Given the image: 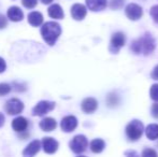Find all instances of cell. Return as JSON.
I'll return each instance as SVG.
<instances>
[{"label": "cell", "instance_id": "obj_1", "mask_svg": "<svg viewBox=\"0 0 158 157\" xmlns=\"http://www.w3.org/2000/svg\"><path fill=\"white\" fill-rule=\"evenodd\" d=\"M61 34V27L56 22H48L41 27V36L48 45H54Z\"/></svg>", "mask_w": 158, "mask_h": 157}, {"label": "cell", "instance_id": "obj_2", "mask_svg": "<svg viewBox=\"0 0 158 157\" xmlns=\"http://www.w3.org/2000/svg\"><path fill=\"white\" fill-rule=\"evenodd\" d=\"M130 48L135 53V54L142 53V54H144V55H148L154 51L155 40L150 34H145L140 39L133 41V43L131 44Z\"/></svg>", "mask_w": 158, "mask_h": 157}, {"label": "cell", "instance_id": "obj_3", "mask_svg": "<svg viewBox=\"0 0 158 157\" xmlns=\"http://www.w3.org/2000/svg\"><path fill=\"white\" fill-rule=\"evenodd\" d=\"M143 124L142 122L135 119V121L130 122L126 127V134L131 141H137L141 138L142 134H143Z\"/></svg>", "mask_w": 158, "mask_h": 157}, {"label": "cell", "instance_id": "obj_4", "mask_svg": "<svg viewBox=\"0 0 158 157\" xmlns=\"http://www.w3.org/2000/svg\"><path fill=\"white\" fill-rule=\"evenodd\" d=\"M88 145V141L86 139L85 136L83 134H77L75 136L72 140L70 141L69 143V147H70L71 151L74 152L75 154H81L83 153L84 151L86 150Z\"/></svg>", "mask_w": 158, "mask_h": 157}, {"label": "cell", "instance_id": "obj_5", "mask_svg": "<svg viewBox=\"0 0 158 157\" xmlns=\"http://www.w3.org/2000/svg\"><path fill=\"white\" fill-rule=\"evenodd\" d=\"M54 108H55V102H53V101H48V100L40 101L32 109V114L35 116H43L45 114H48L50 111L54 110Z\"/></svg>", "mask_w": 158, "mask_h": 157}, {"label": "cell", "instance_id": "obj_6", "mask_svg": "<svg viewBox=\"0 0 158 157\" xmlns=\"http://www.w3.org/2000/svg\"><path fill=\"white\" fill-rule=\"evenodd\" d=\"M24 109V105L19 99L17 98H12L10 100L6 101V105H4V110L6 111V113L10 115H16L19 114Z\"/></svg>", "mask_w": 158, "mask_h": 157}, {"label": "cell", "instance_id": "obj_7", "mask_svg": "<svg viewBox=\"0 0 158 157\" xmlns=\"http://www.w3.org/2000/svg\"><path fill=\"white\" fill-rule=\"evenodd\" d=\"M126 42V37L123 32H115L112 36L111 39V45H110V51L113 53H117L121 48H123L125 45Z\"/></svg>", "mask_w": 158, "mask_h": 157}, {"label": "cell", "instance_id": "obj_8", "mask_svg": "<svg viewBox=\"0 0 158 157\" xmlns=\"http://www.w3.org/2000/svg\"><path fill=\"white\" fill-rule=\"evenodd\" d=\"M126 15L131 21H138L143 15V10L140 6L135 3H130L126 6Z\"/></svg>", "mask_w": 158, "mask_h": 157}, {"label": "cell", "instance_id": "obj_9", "mask_svg": "<svg viewBox=\"0 0 158 157\" xmlns=\"http://www.w3.org/2000/svg\"><path fill=\"white\" fill-rule=\"evenodd\" d=\"M42 147H43V150L46 154H54L58 150L59 144L54 138L45 137L42 140Z\"/></svg>", "mask_w": 158, "mask_h": 157}, {"label": "cell", "instance_id": "obj_10", "mask_svg": "<svg viewBox=\"0 0 158 157\" xmlns=\"http://www.w3.org/2000/svg\"><path fill=\"white\" fill-rule=\"evenodd\" d=\"M60 127L64 132H71L77 127V119L72 115L66 116L60 123Z\"/></svg>", "mask_w": 158, "mask_h": 157}, {"label": "cell", "instance_id": "obj_11", "mask_svg": "<svg viewBox=\"0 0 158 157\" xmlns=\"http://www.w3.org/2000/svg\"><path fill=\"white\" fill-rule=\"evenodd\" d=\"M87 14V9L81 3H75L71 8V15L75 21H82Z\"/></svg>", "mask_w": 158, "mask_h": 157}, {"label": "cell", "instance_id": "obj_12", "mask_svg": "<svg viewBox=\"0 0 158 157\" xmlns=\"http://www.w3.org/2000/svg\"><path fill=\"white\" fill-rule=\"evenodd\" d=\"M41 149V142L39 140H33L26 147V149L23 151L24 157H35V154Z\"/></svg>", "mask_w": 158, "mask_h": 157}, {"label": "cell", "instance_id": "obj_13", "mask_svg": "<svg viewBox=\"0 0 158 157\" xmlns=\"http://www.w3.org/2000/svg\"><path fill=\"white\" fill-rule=\"evenodd\" d=\"M98 102L95 98H86L82 101V110H83L85 113H93L97 110Z\"/></svg>", "mask_w": 158, "mask_h": 157}, {"label": "cell", "instance_id": "obj_14", "mask_svg": "<svg viewBox=\"0 0 158 157\" xmlns=\"http://www.w3.org/2000/svg\"><path fill=\"white\" fill-rule=\"evenodd\" d=\"M28 127V121L25 118H22V116H19V118H14L12 121V128L17 132H22L25 131Z\"/></svg>", "mask_w": 158, "mask_h": 157}, {"label": "cell", "instance_id": "obj_15", "mask_svg": "<svg viewBox=\"0 0 158 157\" xmlns=\"http://www.w3.org/2000/svg\"><path fill=\"white\" fill-rule=\"evenodd\" d=\"M8 19L12 22H21L24 19V13L19 6H11L8 10Z\"/></svg>", "mask_w": 158, "mask_h": 157}, {"label": "cell", "instance_id": "obj_16", "mask_svg": "<svg viewBox=\"0 0 158 157\" xmlns=\"http://www.w3.org/2000/svg\"><path fill=\"white\" fill-rule=\"evenodd\" d=\"M86 6L90 11L98 12L106 9V0H86Z\"/></svg>", "mask_w": 158, "mask_h": 157}, {"label": "cell", "instance_id": "obj_17", "mask_svg": "<svg viewBox=\"0 0 158 157\" xmlns=\"http://www.w3.org/2000/svg\"><path fill=\"white\" fill-rule=\"evenodd\" d=\"M39 126L43 131H53L57 127V123L53 118H45L40 122Z\"/></svg>", "mask_w": 158, "mask_h": 157}, {"label": "cell", "instance_id": "obj_18", "mask_svg": "<svg viewBox=\"0 0 158 157\" xmlns=\"http://www.w3.org/2000/svg\"><path fill=\"white\" fill-rule=\"evenodd\" d=\"M48 13L52 19H64V11L59 4H52V6L48 8Z\"/></svg>", "mask_w": 158, "mask_h": 157}, {"label": "cell", "instance_id": "obj_19", "mask_svg": "<svg viewBox=\"0 0 158 157\" xmlns=\"http://www.w3.org/2000/svg\"><path fill=\"white\" fill-rule=\"evenodd\" d=\"M28 23L32 27H39L43 23V16L40 12H30L28 14Z\"/></svg>", "mask_w": 158, "mask_h": 157}, {"label": "cell", "instance_id": "obj_20", "mask_svg": "<svg viewBox=\"0 0 158 157\" xmlns=\"http://www.w3.org/2000/svg\"><path fill=\"white\" fill-rule=\"evenodd\" d=\"M104 147H106V143L102 139H95L90 143V150H92L93 153H101L104 150Z\"/></svg>", "mask_w": 158, "mask_h": 157}, {"label": "cell", "instance_id": "obj_21", "mask_svg": "<svg viewBox=\"0 0 158 157\" xmlns=\"http://www.w3.org/2000/svg\"><path fill=\"white\" fill-rule=\"evenodd\" d=\"M145 134L150 140H156L158 139V125L157 124H151L146 127Z\"/></svg>", "mask_w": 158, "mask_h": 157}, {"label": "cell", "instance_id": "obj_22", "mask_svg": "<svg viewBox=\"0 0 158 157\" xmlns=\"http://www.w3.org/2000/svg\"><path fill=\"white\" fill-rule=\"evenodd\" d=\"M151 98L155 101H158V84H154V85L151 87L150 90Z\"/></svg>", "mask_w": 158, "mask_h": 157}, {"label": "cell", "instance_id": "obj_23", "mask_svg": "<svg viewBox=\"0 0 158 157\" xmlns=\"http://www.w3.org/2000/svg\"><path fill=\"white\" fill-rule=\"evenodd\" d=\"M11 90V86L6 83H0V96H4V95L9 94Z\"/></svg>", "mask_w": 158, "mask_h": 157}, {"label": "cell", "instance_id": "obj_24", "mask_svg": "<svg viewBox=\"0 0 158 157\" xmlns=\"http://www.w3.org/2000/svg\"><path fill=\"white\" fill-rule=\"evenodd\" d=\"M125 0H111L110 6L111 9H114V10H117V9H121L123 6Z\"/></svg>", "mask_w": 158, "mask_h": 157}, {"label": "cell", "instance_id": "obj_25", "mask_svg": "<svg viewBox=\"0 0 158 157\" xmlns=\"http://www.w3.org/2000/svg\"><path fill=\"white\" fill-rule=\"evenodd\" d=\"M38 0H22V4L27 9H32L37 6Z\"/></svg>", "mask_w": 158, "mask_h": 157}, {"label": "cell", "instance_id": "obj_26", "mask_svg": "<svg viewBox=\"0 0 158 157\" xmlns=\"http://www.w3.org/2000/svg\"><path fill=\"white\" fill-rule=\"evenodd\" d=\"M142 157H158V155L153 149H145L142 153Z\"/></svg>", "mask_w": 158, "mask_h": 157}, {"label": "cell", "instance_id": "obj_27", "mask_svg": "<svg viewBox=\"0 0 158 157\" xmlns=\"http://www.w3.org/2000/svg\"><path fill=\"white\" fill-rule=\"evenodd\" d=\"M150 14H151V16L153 17L155 23H158V6H154L151 8Z\"/></svg>", "mask_w": 158, "mask_h": 157}, {"label": "cell", "instance_id": "obj_28", "mask_svg": "<svg viewBox=\"0 0 158 157\" xmlns=\"http://www.w3.org/2000/svg\"><path fill=\"white\" fill-rule=\"evenodd\" d=\"M8 25V21H6V17L4 15L0 14V29H3L4 27H6Z\"/></svg>", "mask_w": 158, "mask_h": 157}, {"label": "cell", "instance_id": "obj_29", "mask_svg": "<svg viewBox=\"0 0 158 157\" xmlns=\"http://www.w3.org/2000/svg\"><path fill=\"white\" fill-rule=\"evenodd\" d=\"M152 114L155 118H158V102L154 103L152 107Z\"/></svg>", "mask_w": 158, "mask_h": 157}, {"label": "cell", "instance_id": "obj_30", "mask_svg": "<svg viewBox=\"0 0 158 157\" xmlns=\"http://www.w3.org/2000/svg\"><path fill=\"white\" fill-rule=\"evenodd\" d=\"M6 61H4L3 58H1L0 57V73H2V72H4V70H6Z\"/></svg>", "mask_w": 158, "mask_h": 157}, {"label": "cell", "instance_id": "obj_31", "mask_svg": "<svg viewBox=\"0 0 158 157\" xmlns=\"http://www.w3.org/2000/svg\"><path fill=\"white\" fill-rule=\"evenodd\" d=\"M125 157H139V155L135 151H127L125 153Z\"/></svg>", "mask_w": 158, "mask_h": 157}, {"label": "cell", "instance_id": "obj_32", "mask_svg": "<svg viewBox=\"0 0 158 157\" xmlns=\"http://www.w3.org/2000/svg\"><path fill=\"white\" fill-rule=\"evenodd\" d=\"M152 78L154 80H158V65L154 68V70L152 71Z\"/></svg>", "mask_w": 158, "mask_h": 157}, {"label": "cell", "instance_id": "obj_33", "mask_svg": "<svg viewBox=\"0 0 158 157\" xmlns=\"http://www.w3.org/2000/svg\"><path fill=\"white\" fill-rule=\"evenodd\" d=\"M4 125V115L2 113H0V128Z\"/></svg>", "mask_w": 158, "mask_h": 157}, {"label": "cell", "instance_id": "obj_34", "mask_svg": "<svg viewBox=\"0 0 158 157\" xmlns=\"http://www.w3.org/2000/svg\"><path fill=\"white\" fill-rule=\"evenodd\" d=\"M52 1H53V0H41V2H42V3H44V4H50Z\"/></svg>", "mask_w": 158, "mask_h": 157}, {"label": "cell", "instance_id": "obj_35", "mask_svg": "<svg viewBox=\"0 0 158 157\" xmlns=\"http://www.w3.org/2000/svg\"><path fill=\"white\" fill-rule=\"evenodd\" d=\"M77 157H85V156H77Z\"/></svg>", "mask_w": 158, "mask_h": 157}]
</instances>
